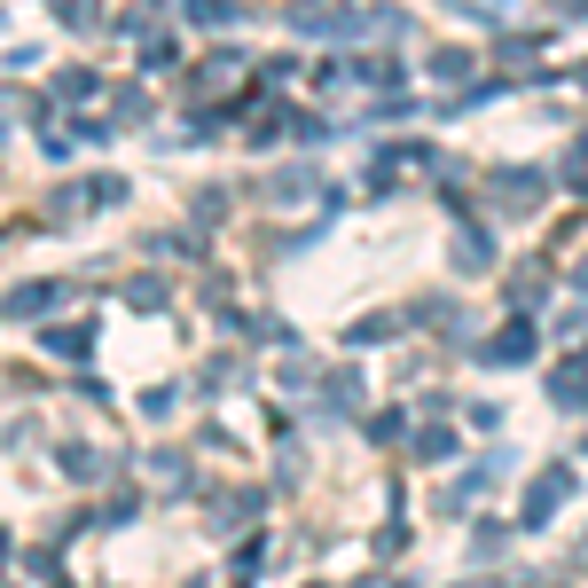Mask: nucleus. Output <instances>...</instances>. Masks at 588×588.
Masks as SVG:
<instances>
[{
    "label": "nucleus",
    "instance_id": "f257e3e1",
    "mask_svg": "<svg viewBox=\"0 0 588 588\" xmlns=\"http://www.w3.org/2000/svg\"><path fill=\"white\" fill-rule=\"evenodd\" d=\"M486 189L502 197V212H534V204L549 197V181H542V174H518V165H502V174H486Z\"/></svg>",
    "mask_w": 588,
    "mask_h": 588
},
{
    "label": "nucleus",
    "instance_id": "f03ea898",
    "mask_svg": "<svg viewBox=\"0 0 588 588\" xmlns=\"http://www.w3.org/2000/svg\"><path fill=\"white\" fill-rule=\"evenodd\" d=\"M565 494H573V471H565V463H549V471L526 486V518H518V526H549V511H557Z\"/></svg>",
    "mask_w": 588,
    "mask_h": 588
},
{
    "label": "nucleus",
    "instance_id": "7ed1b4c3",
    "mask_svg": "<svg viewBox=\"0 0 588 588\" xmlns=\"http://www.w3.org/2000/svg\"><path fill=\"white\" fill-rule=\"evenodd\" d=\"M494 369H518V361H534V322H511V329H502V338H486L479 346Z\"/></svg>",
    "mask_w": 588,
    "mask_h": 588
},
{
    "label": "nucleus",
    "instance_id": "20e7f679",
    "mask_svg": "<svg viewBox=\"0 0 588 588\" xmlns=\"http://www.w3.org/2000/svg\"><path fill=\"white\" fill-rule=\"evenodd\" d=\"M40 346L63 354V361H87L95 354V322H55V329H40Z\"/></svg>",
    "mask_w": 588,
    "mask_h": 588
},
{
    "label": "nucleus",
    "instance_id": "39448f33",
    "mask_svg": "<svg viewBox=\"0 0 588 588\" xmlns=\"http://www.w3.org/2000/svg\"><path fill=\"white\" fill-rule=\"evenodd\" d=\"M63 298V283H17L9 298H0V314H9V322H32V314H48Z\"/></svg>",
    "mask_w": 588,
    "mask_h": 588
},
{
    "label": "nucleus",
    "instance_id": "423d86ee",
    "mask_svg": "<svg viewBox=\"0 0 588 588\" xmlns=\"http://www.w3.org/2000/svg\"><path fill=\"white\" fill-rule=\"evenodd\" d=\"M549 400H557V408H588V354H573V361L549 377Z\"/></svg>",
    "mask_w": 588,
    "mask_h": 588
},
{
    "label": "nucleus",
    "instance_id": "0eeeda50",
    "mask_svg": "<svg viewBox=\"0 0 588 588\" xmlns=\"http://www.w3.org/2000/svg\"><path fill=\"white\" fill-rule=\"evenodd\" d=\"M448 251H455V267H463V275H479V267H494V235H479L471 220L455 228V243H448Z\"/></svg>",
    "mask_w": 588,
    "mask_h": 588
},
{
    "label": "nucleus",
    "instance_id": "6e6552de",
    "mask_svg": "<svg viewBox=\"0 0 588 588\" xmlns=\"http://www.w3.org/2000/svg\"><path fill=\"white\" fill-rule=\"evenodd\" d=\"M55 463H63V479H78V486H87V479H103V471H111V455H103V448H87V440H71V448H63Z\"/></svg>",
    "mask_w": 588,
    "mask_h": 588
},
{
    "label": "nucleus",
    "instance_id": "1a4fd4ad",
    "mask_svg": "<svg viewBox=\"0 0 588 588\" xmlns=\"http://www.w3.org/2000/svg\"><path fill=\"white\" fill-rule=\"evenodd\" d=\"M260 502H267L260 486H243V494H228V502H220V518H212V526H220V534H235V526H251V518H260Z\"/></svg>",
    "mask_w": 588,
    "mask_h": 588
},
{
    "label": "nucleus",
    "instance_id": "9d476101",
    "mask_svg": "<svg viewBox=\"0 0 588 588\" xmlns=\"http://www.w3.org/2000/svg\"><path fill=\"white\" fill-rule=\"evenodd\" d=\"M165 298H174V283H165V275H134V283H126V306H134V314H157Z\"/></svg>",
    "mask_w": 588,
    "mask_h": 588
},
{
    "label": "nucleus",
    "instance_id": "9b49d317",
    "mask_svg": "<svg viewBox=\"0 0 588 588\" xmlns=\"http://www.w3.org/2000/svg\"><path fill=\"white\" fill-rule=\"evenodd\" d=\"M87 204H95V197H87V181H71V189H55V197H48V220H55V228H71Z\"/></svg>",
    "mask_w": 588,
    "mask_h": 588
},
{
    "label": "nucleus",
    "instance_id": "f8f14e48",
    "mask_svg": "<svg viewBox=\"0 0 588 588\" xmlns=\"http://www.w3.org/2000/svg\"><path fill=\"white\" fill-rule=\"evenodd\" d=\"M55 24L63 32H103V9L95 0H55Z\"/></svg>",
    "mask_w": 588,
    "mask_h": 588
},
{
    "label": "nucleus",
    "instance_id": "ddd939ff",
    "mask_svg": "<svg viewBox=\"0 0 588 588\" xmlns=\"http://www.w3.org/2000/svg\"><path fill=\"white\" fill-rule=\"evenodd\" d=\"M322 392H329V408H361V392H369V385H361L354 369H329V377H322Z\"/></svg>",
    "mask_w": 588,
    "mask_h": 588
},
{
    "label": "nucleus",
    "instance_id": "4468645a",
    "mask_svg": "<svg viewBox=\"0 0 588 588\" xmlns=\"http://www.w3.org/2000/svg\"><path fill=\"white\" fill-rule=\"evenodd\" d=\"M346 338H354V346H385V338H400V322H392V314H361Z\"/></svg>",
    "mask_w": 588,
    "mask_h": 588
},
{
    "label": "nucleus",
    "instance_id": "2eb2a0df",
    "mask_svg": "<svg viewBox=\"0 0 588 588\" xmlns=\"http://www.w3.org/2000/svg\"><path fill=\"white\" fill-rule=\"evenodd\" d=\"M235 63H243V55H212V63L189 78V95H212V87H228V78H235Z\"/></svg>",
    "mask_w": 588,
    "mask_h": 588
},
{
    "label": "nucleus",
    "instance_id": "dca6fc26",
    "mask_svg": "<svg viewBox=\"0 0 588 588\" xmlns=\"http://www.w3.org/2000/svg\"><path fill=\"white\" fill-rule=\"evenodd\" d=\"M149 479H157V486H174V494H181V486H189V463H181L174 448H157V455H149Z\"/></svg>",
    "mask_w": 588,
    "mask_h": 588
},
{
    "label": "nucleus",
    "instance_id": "f3484780",
    "mask_svg": "<svg viewBox=\"0 0 588 588\" xmlns=\"http://www.w3.org/2000/svg\"><path fill=\"white\" fill-rule=\"evenodd\" d=\"M87 95H95V71H78V63L55 71V103H87Z\"/></svg>",
    "mask_w": 588,
    "mask_h": 588
},
{
    "label": "nucleus",
    "instance_id": "a211bd4d",
    "mask_svg": "<svg viewBox=\"0 0 588 588\" xmlns=\"http://www.w3.org/2000/svg\"><path fill=\"white\" fill-rule=\"evenodd\" d=\"M424 71H432V78H463V71H471V48H432Z\"/></svg>",
    "mask_w": 588,
    "mask_h": 588
},
{
    "label": "nucleus",
    "instance_id": "6ab92c4d",
    "mask_svg": "<svg viewBox=\"0 0 588 588\" xmlns=\"http://www.w3.org/2000/svg\"><path fill=\"white\" fill-rule=\"evenodd\" d=\"M189 17H197L204 32H220V24H235L243 9H235V0H189Z\"/></svg>",
    "mask_w": 588,
    "mask_h": 588
},
{
    "label": "nucleus",
    "instance_id": "aec40b11",
    "mask_svg": "<svg viewBox=\"0 0 588 588\" xmlns=\"http://www.w3.org/2000/svg\"><path fill=\"white\" fill-rule=\"evenodd\" d=\"M141 118H149V95H141V87H126V95L111 103V126H141Z\"/></svg>",
    "mask_w": 588,
    "mask_h": 588
},
{
    "label": "nucleus",
    "instance_id": "412c9836",
    "mask_svg": "<svg viewBox=\"0 0 588 588\" xmlns=\"http://www.w3.org/2000/svg\"><path fill=\"white\" fill-rule=\"evenodd\" d=\"M416 455H424V463H448V455H455V432H440V424L416 432Z\"/></svg>",
    "mask_w": 588,
    "mask_h": 588
},
{
    "label": "nucleus",
    "instance_id": "4be33fe9",
    "mask_svg": "<svg viewBox=\"0 0 588 588\" xmlns=\"http://www.w3.org/2000/svg\"><path fill=\"white\" fill-rule=\"evenodd\" d=\"M87 197H95V204H126L134 189H126V174H95V181H87Z\"/></svg>",
    "mask_w": 588,
    "mask_h": 588
},
{
    "label": "nucleus",
    "instance_id": "5701e85b",
    "mask_svg": "<svg viewBox=\"0 0 588 588\" xmlns=\"http://www.w3.org/2000/svg\"><path fill=\"white\" fill-rule=\"evenodd\" d=\"M134 511H141V502H134V494H111V502H103V511H95V526H134Z\"/></svg>",
    "mask_w": 588,
    "mask_h": 588
},
{
    "label": "nucleus",
    "instance_id": "b1692460",
    "mask_svg": "<svg viewBox=\"0 0 588 588\" xmlns=\"http://www.w3.org/2000/svg\"><path fill=\"white\" fill-rule=\"evenodd\" d=\"M220 212H228V189H204V197H197V204H189V220H197V228H212V220H220Z\"/></svg>",
    "mask_w": 588,
    "mask_h": 588
},
{
    "label": "nucleus",
    "instance_id": "393cba45",
    "mask_svg": "<svg viewBox=\"0 0 588 588\" xmlns=\"http://www.w3.org/2000/svg\"><path fill=\"white\" fill-rule=\"evenodd\" d=\"M24 573H32V580H63V557H55V549H32Z\"/></svg>",
    "mask_w": 588,
    "mask_h": 588
},
{
    "label": "nucleus",
    "instance_id": "a878e982",
    "mask_svg": "<svg viewBox=\"0 0 588 588\" xmlns=\"http://www.w3.org/2000/svg\"><path fill=\"white\" fill-rule=\"evenodd\" d=\"M251 573H260V542H243V549L228 557V580H251Z\"/></svg>",
    "mask_w": 588,
    "mask_h": 588
},
{
    "label": "nucleus",
    "instance_id": "bb28decb",
    "mask_svg": "<svg viewBox=\"0 0 588 588\" xmlns=\"http://www.w3.org/2000/svg\"><path fill=\"white\" fill-rule=\"evenodd\" d=\"M165 63H181V48H174V40H149V48H141V71H165Z\"/></svg>",
    "mask_w": 588,
    "mask_h": 588
},
{
    "label": "nucleus",
    "instance_id": "cd10ccee",
    "mask_svg": "<svg viewBox=\"0 0 588 588\" xmlns=\"http://www.w3.org/2000/svg\"><path fill=\"white\" fill-rule=\"evenodd\" d=\"M306 189H314V174H275L267 181V197H306Z\"/></svg>",
    "mask_w": 588,
    "mask_h": 588
},
{
    "label": "nucleus",
    "instance_id": "c85d7f7f",
    "mask_svg": "<svg viewBox=\"0 0 588 588\" xmlns=\"http://www.w3.org/2000/svg\"><path fill=\"white\" fill-rule=\"evenodd\" d=\"M565 181H588V134H580V149L565 157Z\"/></svg>",
    "mask_w": 588,
    "mask_h": 588
}]
</instances>
